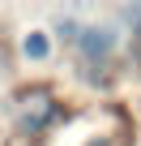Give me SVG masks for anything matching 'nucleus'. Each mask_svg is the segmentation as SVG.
I'll use <instances>...</instances> for the list:
<instances>
[{
  "instance_id": "nucleus-1",
  "label": "nucleus",
  "mask_w": 141,
  "mask_h": 146,
  "mask_svg": "<svg viewBox=\"0 0 141 146\" xmlns=\"http://www.w3.org/2000/svg\"><path fill=\"white\" fill-rule=\"evenodd\" d=\"M77 47H81L86 56H107V52L115 47V35H111V30H103V26H90V30H81V35H77Z\"/></svg>"
},
{
  "instance_id": "nucleus-2",
  "label": "nucleus",
  "mask_w": 141,
  "mask_h": 146,
  "mask_svg": "<svg viewBox=\"0 0 141 146\" xmlns=\"http://www.w3.org/2000/svg\"><path fill=\"white\" fill-rule=\"evenodd\" d=\"M17 116H22V125H26V129H43V125L51 120V99H47V95H34L30 103H22V108H17Z\"/></svg>"
},
{
  "instance_id": "nucleus-3",
  "label": "nucleus",
  "mask_w": 141,
  "mask_h": 146,
  "mask_svg": "<svg viewBox=\"0 0 141 146\" xmlns=\"http://www.w3.org/2000/svg\"><path fill=\"white\" fill-rule=\"evenodd\" d=\"M22 47H26V56H30V60H43V56L51 52V43H47V35H30V39H26Z\"/></svg>"
},
{
  "instance_id": "nucleus-4",
  "label": "nucleus",
  "mask_w": 141,
  "mask_h": 146,
  "mask_svg": "<svg viewBox=\"0 0 141 146\" xmlns=\"http://www.w3.org/2000/svg\"><path fill=\"white\" fill-rule=\"evenodd\" d=\"M128 22H137V26H141V5H137V9H128Z\"/></svg>"
},
{
  "instance_id": "nucleus-5",
  "label": "nucleus",
  "mask_w": 141,
  "mask_h": 146,
  "mask_svg": "<svg viewBox=\"0 0 141 146\" xmlns=\"http://www.w3.org/2000/svg\"><path fill=\"white\" fill-rule=\"evenodd\" d=\"M90 146H111V142H107V137H98V142H90Z\"/></svg>"
}]
</instances>
